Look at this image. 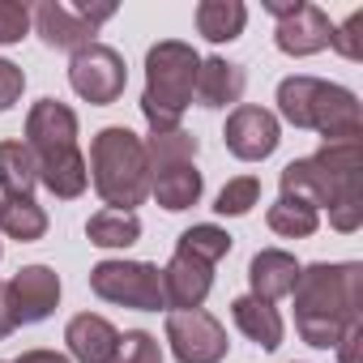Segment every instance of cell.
I'll use <instances>...</instances> for the list:
<instances>
[{
  "label": "cell",
  "instance_id": "1f68e13d",
  "mask_svg": "<svg viewBox=\"0 0 363 363\" xmlns=\"http://www.w3.org/2000/svg\"><path fill=\"white\" fill-rule=\"evenodd\" d=\"M333 350H337V363H363V320L350 325Z\"/></svg>",
  "mask_w": 363,
  "mask_h": 363
},
{
  "label": "cell",
  "instance_id": "83f0119b",
  "mask_svg": "<svg viewBox=\"0 0 363 363\" xmlns=\"http://www.w3.org/2000/svg\"><path fill=\"white\" fill-rule=\"evenodd\" d=\"M111 363H162V346H158L154 333H145V329H128V333H120Z\"/></svg>",
  "mask_w": 363,
  "mask_h": 363
},
{
  "label": "cell",
  "instance_id": "9a60e30c",
  "mask_svg": "<svg viewBox=\"0 0 363 363\" xmlns=\"http://www.w3.org/2000/svg\"><path fill=\"white\" fill-rule=\"evenodd\" d=\"M65 342H69V354H73L77 363H111L120 333H116V325H111L107 316H99V312H77V316L69 320V329H65Z\"/></svg>",
  "mask_w": 363,
  "mask_h": 363
},
{
  "label": "cell",
  "instance_id": "ffe728a7",
  "mask_svg": "<svg viewBox=\"0 0 363 363\" xmlns=\"http://www.w3.org/2000/svg\"><path fill=\"white\" fill-rule=\"evenodd\" d=\"M39 184V162L26 141H0V193L5 197H30Z\"/></svg>",
  "mask_w": 363,
  "mask_h": 363
},
{
  "label": "cell",
  "instance_id": "4316f807",
  "mask_svg": "<svg viewBox=\"0 0 363 363\" xmlns=\"http://www.w3.org/2000/svg\"><path fill=\"white\" fill-rule=\"evenodd\" d=\"M257 201H261V179H257V175H235V179H227V184H223L214 210L227 214V218H240V214H248Z\"/></svg>",
  "mask_w": 363,
  "mask_h": 363
},
{
  "label": "cell",
  "instance_id": "6da1fadb",
  "mask_svg": "<svg viewBox=\"0 0 363 363\" xmlns=\"http://www.w3.org/2000/svg\"><path fill=\"white\" fill-rule=\"evenodd\" d=\"M282 193L303 197L316 210H329L333 231H359L363 227V154L359 141H333L320 145L308 158H295L282 167Z\"/></svg>",
  "mask_w": 363,
  "mask_h": 363
},
{
  "label": "cell",
  "instance_id": "4fadbf2b",
  "mask_svg": "<svg viewBox=\"0 0 363 363\" xmlns=\"http://www.w3.org/2000/svg\"><path fill=\"white\" fill-rule=\"evenodd\" d=\"M210 286H214V265L184 252V248H175V257L162 269V303L175 312H193L206 303Z\"/></svg>",
  "mask_w": 363,
  "mask_h": 363
},
{
  "label": "cell",
  "instance_id": "30bf717a",
  "mask_svg": "<svg viewBox=\"0 0 363 363\" xmlns=\"http://www.w3.org/2000/svg\"><path fill=\"white\" fill-rule=\"evenodd\" d=\"M274 18H278V52L286 56H316L329 48L333 39V26H329V13L320 5H308V0H295V5H265Z\"/></svg>",
  "mask_w": 363,
  "mask_h": 363
},
{
  "label": "cell",
  "instance_id": "603a6c76",
  "mask_svg": "<svg viewBox=\"0 0 363 363\" xmlns=\"http://www.w3.org/2000/svg\"><path fill=\"white\" fill-rule=\"evenodd\" d=\"M0 231L9 240L35 244L48 235V214L35 197H0Z\"/></svg>",
  "mask_w": 363,
  "mask_h": 363
},
{
  "label": "cell",
  "instance_id": "44dd1931",
  "mask_svg": "<svg viewBox=\"0 0 363 363\" xmlns=\"http://www.w3.org/2000/svg\"><path fill=\"white\" fill-rule=\"evenodd\" d=\"M145 145V162H150V175L158 171H171V167H189L197 158V137L189 128H162V133H150L141 137Z\"/></svg>",
  "mask_w": 363,
  "mask_h": 363
},
{
  "label": "cell",
  "instance_id": "277c9868",
  "mask_svg": "<svg viewBox=\"0 0 363 363\" xmlns=\"http://www.w3.org/2000/svg\"><path fill=\"white\" fill-rule=\"evenodd\" d=\"M90 184L94 193L107 201V210H124L137 214V206L150 197V162H145V145L133 128L111 124L103 133H94L90 141Z\"/></svg>",
  "mask_w": 363,
  "mask_h": 363
},
{
  "label": "cell",
  "instance_id": "5b68a950",
  "mask_svg": "<svg viewBox=\"0 0 363 363\" xmlns=\"http://www.w3.org/2000/svg\"><path fill=\"white\" fill-rule=\"evenodd\" d=\"M278 111H282L286 124L320 133L325 145L359 141V133H363L359 99L346 86H333V82H320V77H308V73L286 77L278 86Z\"/></svg>",
  "mask_w": 363,
  "mask_h": 363
},
{
  "label": "cell",
  "instance_id": "d4e9b609",
  "mask_svg": "<svg viewBox=\"0 0 363 363\" xmlns=\"http://www.w3.org/2000/svg\"><path fill=\"white\" fill-rule=\"evenodd\" d=\"M86 235L99 248H128V244L141 240V218L124 214V210H99V214H90Z\"/></svg>",
  "mask_w": 363,
  "mask_h": 363
},
{
  "label": "cell",
  "instance_id": "8fae6325",
  "mask_svg": "<svg viewBox=\"0 0 363 363\" xmlns=\"http://www.w3.org/2000/svg\"><path fill=\"white\" fill-rule=\"evenodd\" d=\"M5 299L13 312V325H39L56 312L60 303V278L48 265H22L9 282H5Z\"/></svg>",
  "mask_w": 363,
  "mask_h": 363
},
{
  "label": "cell",
  "instance_id": "f546056e",
  "mask_svg": "<svg viewBox=\"0 0 363 363\" xmlns=\"http://www.w3.org/2000/svg\"><path fill=\"white\" fill-rule=\"evenodd\" d=\"M363 13H350L337 30H333V39H329V48L337 52V56H346V60H363Z\"/></svg>",
  "mask_w": 363,
  "mask_h": 363
},
{
  "label": "cell",
  "instance_id": "7a4b0ae2",
  "mask_svg": "<svg viewBox=\"0 0 363 363\" xmlns=\"http://www.w3.org/2000/svg\"><path fill=\"white\" fill-rule=\"evenodd\" d=\"M359 278L363 269L354 261L342 265H308L299 269L291 295H295V329L308 346L333 350L350 325H359Z\"/></svg>",
  "mask_w": 363,
  "mask_h": 363
},
{
  "label": "cell",
  "instance_id": "d6a6232c",
  "mask_svg": "<svg viewBox=\"0 0 363 363\" xmlns=\"http://www.w3.org/2000/svg\"><path fill=\"white\" fill-rule=\"evenodd\" d=\"M13 363H69L65 354H56V350H22Z\"/></svg>",
  "mask_w": 363,
  "mask_h": 363
},
{
  "label": "cell",
  "instance_id": "f1b7e54d",
  "mask_svg": "<svg viewBox=\"0 0 363 363\" xmlns=\"http://www.w3.org/2000/svg\"><path fill=\"white\" fill-rule=\"evenodd\" d=\"M30 30V9L18 5V0H0V48L22 43Z\"/></svg>",
  "mask_w": 363,
  "mask_h": 363
},
{
  "label": "cell",
  "instance_id": "5bb4252c",
  "mask_svg": "<svg viewBox=\"0 0 363 363\" xmlns=\"http://www.w3.org/2000/svg\"><path fill=\"white\" fill-rule=\"evenodd\" d=\"M30 22H35L39 39H43L48 48H56V52H82V48H90L94 35H99L73 5H60V0H43V5L30 13Z\"/></svg>",
  "mask_w": 363,
  "mask_h": 363
},
{
  "label": "cell",
  "instance_id": "4dcf8cb0",
  "mask_svg": "<svg viewBox=\"0 0 363 363\" xmlns=\"http://www.w3.org/2000/svg\"><path fill=\"white\" fill-rule=\"evenodd\" d=\"M26 90V73L13 60H0V111H9Z\"/></svg>",
  "mask_w": 363,
  "mask_h": 363
},
{
  "label": "cell",
  "instance_id": "7c38bea8",
  "mask_svg": "<svg viewBox=\"0 0 363 363\" xmlns=\"http://www.w3.org/2000/svg\"><path fill=\"white\" fill-rule=\"evenodd\" d=\"M223 141L235 158L244 162H261L278 150L282 141V128H278V116L265 111V107H252V103H240L231 116H227V128H223Z\"/></svg>",
  "mask_w": 363,
  "mask_h": 363
},
{
  "label": "cell",
  "instance_id": "836d02e7",
  "mask_svg": "<svg viewBox=\"0 0 363 363\" xmlns=\"http://www.w3.org/2000/svg\"><path fill=\"white\" fill-rule=\"evenodd\" d=\"M18 325H13V312H9V299H5V282H0V337H9Z\"/></svg>",
  "mask_w": 363,
  "mask_h": 363
},
{
  "label": "cell",
  "instance_id": "484cf974",
  "mask_svg": "<svg viewBox=\"0 0 363 363\" xmlns=\"http://www.w3.org/2000/svg\"><path fill=\"white\" fill-rule=\"evenodd\" d=\"M175 248H184V252H193V257L218 265V261L231 252V235H227L223 227H214V223H197V227H189L184 235H179Z\"/></svg>",
  "mask_w": 363,
  "mask_h": 363
},
{
  "label": "cell",
  "instance_id": "ba28073f",
  "mask_svg": "<svg viewBox=\"0 0 363 363\" xmlns=\"http://www.w3.org/2000/svg\"><path fill=\"white\" fill-rule=\"evenodd\" d=\"M69 82H73V90H77L86 103L107 107V103H116V99L124 94L128 69H124V56H120L116 48L90 43V48L73 52V60H69Z\"/></svg>",
  "mask_w": 363,
  "mask_h": 363
},
{
  "label": "cell",
  "instance_id": "cb8c5ba5",
  "mask_svg": "<svg viewBox=\"0 0 363 363\" xmlns=\"http://www.w3.org/2000/svg\"><path fill=\"white\" fill-rule=\"evenodd\" d=\"M244 22H248V9L240 0H201L197 5V30L210 39V43H231L244 35Z\"/></svg>",
  "mask_w": 363,
  "mask_h": 363
},
{
  "label": "cell",
  "instance_id": "8992f818",
  "mask_svg": "<svg viewBox=\"0 0 363 363\" xmlns=\"http://www.w3.org/2000/svg\"><path fill=\"white\" fill-rule=\"evenodd\" d=\"M197 69L201 56L193 52V43L179 39H162L145 52V94H141V116L150 124V133L162 128H179L189 103H193V86H197Z\"/></svg>",
  "mask_w": 363,
  "mask_h": 363
},
{
  "label": "cell",
  "instance_id": "52a82bcc",
  "mask_svg": "<svg viewBox=\"0 0 363 363\" xmlns=\"http://www.w3.org/2000/svg\"><path fill=\"white\" fill-rule=\"evenodd\" d=\"M90 291L107 303L137 308V312H158L162 303V269L150 261H99L90 269Z\"/></svg>",
  "mask_w": 363,
  "mask_h": 363
},
{
  "label": "cell",
  "instance_id": "3957f363",
  "mask_svg": "<svg viewBox=\"0 0 363 363\" xmlns=\"http://www.w3.org/2000/svg\"><path fill=\"white\" fill-rule=\"evenodd\" d=\"M26 145L39 162V184L52 197L73 201L90 184V167L77 150V116L60 99H39L26 116Z\"/></svg>",
  "mask_w": 363,
  "mask_h": 363
},
{
  "label": "cell",
  "instance_id": "e0dca14e",
  "mask_svg": "<svg viewBox=\"0 0 363 363\" xmlns=\"http://www.w3.org/2000/svg\"><path fill=\"white\" fill-rule=\"evenodd\" d=\"M244 86H248V73L240 69V65H231V60H223V56H210V60H201V69H197V86H193V94H197V103L201 107H231V103H240L244 99Z\"/></svg>",
  "mask_w": 363,
  "mask_h": 363
},
{
  "label": "cell",
  "instance_id": "7402d4cb",
  "mask_svg": "<svg viewBox=\"0 0 363 363\" xmlns=\"http://www.w3.org/2000/svg\"><path fill=\"white\" fill-rule=\"evenodd\" d=\"M265 223H269V231H274V235L308 240V235H316V227H320V210H316V206H308L303 197L282 193V197L265 210Z\"/></svg>",
  "mask_w": 363,
  "mask_h": 363
},
{
  "label": "cell",
  "instance_id": "ac0fdd59",
  "mask_svg": "<svg viewBox=\"0 0 363 363\" xmlns=\"http://www.w3.org/2000/svg\"><path fill=\"white\" fill-rule=\"evenodd\" d=\"M231 320H235V329H240L248 342H257L261 350H278V346H282V316H278L274 303H265V299H257V295H240V299L231 303Z\"/></svg>",
  "mask_w": 363,
  "mask_h": 363
},
{
  "label": "cell",
  "instance_id": "2e32d148",
  "mask_svg": "<svg viewBox=\"0 0 363 363\" xmlns=\"http://www.w3.org/2000/svg\"><path fill=\"white\" fill-rule=\"evenodd\" d=\"M299 269H303V265H299L291 252H282V248H261V252L248 261V286H252L257 299L274 303V299L291 295Z\"/></svg>",
  "mask_w": 363,
  "mask_h": 363
},
{
  "label": "cell",
  "instance_id": "9c48e42d",
  "mask_svg": "<svg viewBox=\"0 0 363 363\" xmlns=\"http://www.w3.org/2000/svg\"><path fill=\"white\" fill-rule=\"evenodd\" d=\"M167 342L179 363H223L227 359V329L218 316L193 308L167 316Z\"/></svg>",
  "mask_w": 363,
  "mask_h": 363
},
{
  "label": "cell",
  "instance_id": "d6986e66",
  "mask_svg": "<svg viewBox=\"0 0 363 363\" xmlns=\"http://www.w3.org/2000/svg\"><path fill=\"white\" fill-rule=\"evenodd\" d=\"M201 189H206V179H201V171H197L193 162L150 175V197H154L162 210H171V214L197 206V201H201Z\"/></svg>",
  "mask_w": 363,
  "mask_h": 363
}]
</instances>
